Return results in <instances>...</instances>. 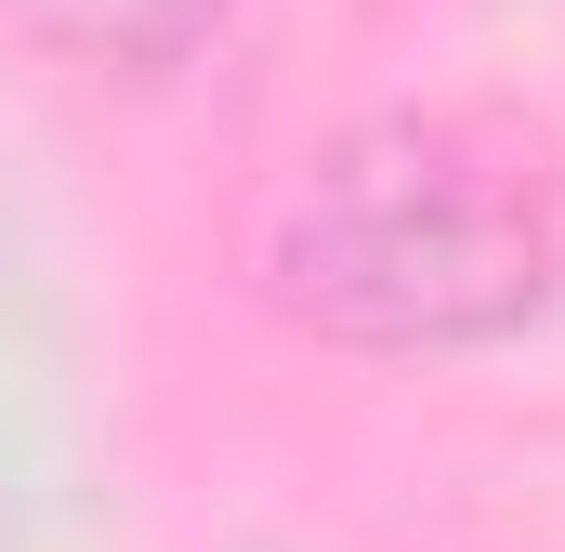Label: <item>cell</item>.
<instances>
[{
  "instance_id": "2",
  "label": "cell",
  "mask_w": 565,
  "mask_h": 552,
  "mask_svg": "<svg viewBox=\"0 0 565 552\" xmlns=\"http://www.w3.org/2000/svg\"><path fill=\"white\" fill-rule=\"evenodd\" d=\"M184 13H211V0H171V26H184Z\"/></svg>"
},
{
  "instance_id": "1",
  "label": "cell",
  "mask_w": 565,
  "mask_h": 552,
  "mask_svg": "<svg viewBox=\"0 0 565 552\" xmlns=\"http://www.w3.org/2000/svg\"><path fill=\"white\" fill-rule=\"evenodd\" d=\"M250 289L329 355H500L565 289L553 145L500 106H369L289 171Z\"/></svg>"
}]
</instances>
